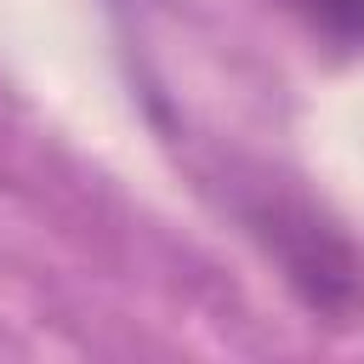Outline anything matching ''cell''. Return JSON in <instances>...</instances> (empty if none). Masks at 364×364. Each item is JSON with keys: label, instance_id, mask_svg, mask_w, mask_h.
I'll return each mask as SVG.
<instances>
[{"label": "cell", "instance_id": "2", "mask_svg": "<svg viewBox=\"0 0 364 364\" xmlns=\"http://www.w3.org/2000/svg\"><path fill=\"white\" fill-rule=\"evenodd\" d=\"M313 46L336 57H364V0H273Z\"/></svg>", "mask_w": 364, "mask_h": 364}, {"label": "cell", "instance_id": "1", "mask_svg": "<svg viewBox=\"0 0 364 364\" xmlns=\"http://www.w3.org/2000/svg\"><path fill=\"white\" fill-rule=\"evenodd\" d=\"M233 210L250 245L267 256V267L318 324L347 330L364 318V256L330 210H318L307 193L279 188V182L239 193Z\"/></svg>", "mask_w": 364, "mask_h": 364}]
</instances>
